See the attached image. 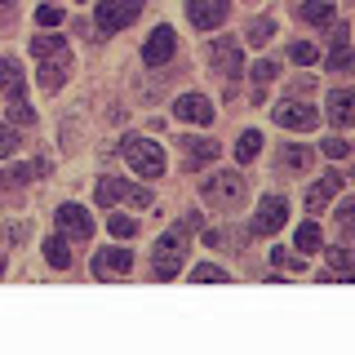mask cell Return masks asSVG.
<instances>
[{
    "mask_svg": "<svg viewBox=\"0 0 355 355\" xmlns=\"http://www.w3.org/2000/svg\"><path fill=\"white\" fill-rule=\"evenodd\" d=\"M36 22H40V27H58V22H62V9L58 5H40L36 9Z\"/></svg>",
    "mask_w": 355,
    "mask_h": 355,
    "instance_id": "obj_34",
    "label": "cell"
},
{
    "mask_svg": "<svg viewBox=\"0 0 355 355\" xmlns=\"http://www.w3.org/2000/svg\"><path fill=\"white\" fill-rule=\"evenodd\" d=\"M209 67H214L218 76H227V80L244 76V44L236 36H218L209 44Z\"/></svg>",
    "mask_w": 355,
    "mask_h": 355,
    "instance_id": "obj_6",
    "label": "cell"
},
{
    "mask_svg": "<svg viewBox=\"0 0 355 355\" xmlns=\"http://www.w3.org/2000/svg\"><path fill=\"white\" fill-rule=\"evenodd\" d=\"M258 151H262V133H258V129H244V133H240V142H236V160L249 164Z\"/></svg>",
    "mask_w": 355,
    "mask_h": 355,
    "instance_id": "obj_22",
    "label": "cell"
},
{
    "mask_svg": "<svg viewBox=\"0 0 355 355\" xmlns=\"http://www.w3.org/2000/svg\"><path fill=\"white\" fill-rule=\"evenodd\" d=\"M311 160H315V151H311L306 142H284V151H280V169L302 173V169H311Z\"/></svg>",
    "mask_w": 355,
    "mask_h": 355,
    "instance_id": "obj_17",
    "label": "cell"
},
{
    "mask_svg": "<svg viewBox=\"0 0 355 355\" xmlns=\"http://www.w3.org/2000/svg\"><path fill=\"white\" fill-rule=\"evenodd\" d=\"M14 151H18V129L0 125V155H14Z\"/></svg>",
    "mask_w": 355,
    "mask_h": 355,
    "instance_id": "obj_33",
    "label": "cell"
},
{
    "mask_svg": "<svg viewBox=\"0 0 355 355\" xmlns=\"http://www.w3.org/2000/svg\"><path fill=\"white\" fill-rule=\"evenodd\" d=\"M187 155H191V164H205V160H218V142L209 138H182Z\"/></svg>",
    "mask_w": 355,
    "mask_h": 355,
    "instance_id": "obj_21",
    "label": "cell"
},
{
    "mask_svg": "<svg viewBox=\"0 0 355 355\" xmlns=\"http://www.w3.org/2000/svg\"><path fill=\"white\" fill-rule=\"evenodd\" d=\"M0 182H5V173H0Z\"/></svg>",
    "mask_w": 355,
    "mask_h": 355,
    "instance_id": "obj_39",
    "label": "cell"
},
{
    "mask_svg": "<svg viewBox=\"0 0 355 355\" xmlns=\"http://www.w3.org/2000/svg\"><path fill=\"white\" fill-rule=\"evenodd\" d=\"M288 218V200L284 196H262L258 200V214H253V231L258 236H271V231H280Z\"/></svg>",
    "mask_w": 355,
    "mask_h": 355,
    "instance_id": "obj_8",
    "label": "cell"
},
{
    "mask_svg": "<svg viewBox=\"0 0 355 355\" xmlns=\"http://www.w3.org/2000/svg\"><path fill=\"white\" fill-rule=\"evenodd\" d=\"M9 125H22V129H27V125H36V111H31L27 107V98H14V103H9Z\"/></svg>",
    "mask_w": 355,
    "mask_h": 355,
    "instance_id": "obj_29",
    "label": "cell"
},
{
    "mask_svg": "<svg viewBox=\"0 0 355 355\" xmlns=\"http://www.w3.org/2000/svg\"><path fill=\"white\" fill-rule=\"evenodd\" d=\"M125 271H133V249H103L94 258L98 280H111V275H125Z\"/></svg>",
    "mask_w": 355,
    "mask_h": 355,
    "instance_id": "obj_14",
    "label": "cell"
},
{
    "mask_svg": "<svg viewBox=\"0 0 355 355\" xmlns=\"http://www.w3.org/2000/svg\"><path fill=\"white\" fill-rule=\"evenodd\" d=\"M351 107H355V89H333V94H329V120L338 129H347L351 120H355Z\"/></svg>",
    "mask_w": 355,
    "mask_h": 355,
    "instance_id": "obj_16",
    "label": "cell"
},
{
    "mask_svg": "<svg viewBox=\"0 0 355 355\" xmlns=\"http://www.w3.org/2000/svg\"><path fill=\"white\" fill-rule=\"evenodd\" d=\"M36 173H44V160H31V164H18V169H14V173H9V178H14V182H31V178H36Z\"/></svg>",
    "mask_w": 355,
    "mask_h": 355,
    "instance_id": "obj_35",
    "label": "cell"
},
{
    "mask_svg": "<svg viewBox=\"0 0 355 355\" xmlns=\"http://www.w3.org/2000/svg\"><path fill=\"white\" fill-rule=\"evenodd\" d=\"M187 266V231H164L160 240H155V253H151V271L155 280H173L178 271Z\"/></svg>",
    "mask_w": 355,
    "mask_h": 355,
    "instance_id": "obj_1",
    "label": "cell"
},
{
    "mask_svg": "<svg viewBox=\"0 0 355 355\" xmlns=\"http://www.w3.org/2000/svg\"><path fill=\"white\" fill-rule=\"evenodd\" d=\"M329 71H351V40H347V27L338 22V31H333V49H329Z\"/></svg>",
    "mask_w": 355,
    "mask_h": 355,
    "instance_id": "obj_18",
    "label": "cell"
},
{
    "mask_svg": "<svg viewBox=\"0 0 355 355\" xmlns=\"http://www.w3.org/2000/svg\"><path fill=\"white\" fill-rule=\"evenodd\" d=\"M9 9H14V0H0V14H9Z\"/></svg>",
    "mask_w": 355,
    "mask_h": 355,
    "instance_id": "obj_37",
    "label": "cell"
},
{
    "mask_svg": "<svg viewBox=\"0 0 355 355\" xmlns=\"http://www.w3.org/2000/svg\"><path fill=\"white\" fill-rule=\"evenodd\" d=\"M288 58H293L297 67H315L320 53H315V44H293V49H288Z\"/></svg>",
    "mask_w": 355,
    "mask_h": 355,
    "instance_id": "obj_32",
    "label": "cell"
},
{
    "mask_svg": "<svg viewBox=\"0 0 355 355\" xmlns=\"http://www.w3.org/2000/svg\"><path fill=\"white\" fill-rule=\"evenodd\" d=\"M173 116L178 120H191V125H214V103L205 94H182L173 103Z\"/></svg>",
    "mask_w": 355,
    "mask_h": 355,
    "instance_id": "obj_13",
    "label": "cell"
},
{
    "mask_svg": "<svg viewBox=\"0 0 355 355\" xmlns=\"http://www.w3.org/2000/svg\"><path fill=\"white\" fill-rule=\"evenodd\" d=\"M271 120L280 129H297V133H306V129H315L320 125V111L311 107V103H280V107H271Z\"/></svg>",
    "mask_w": 355,
    "mask_h": 355,
    "instance_id": "obj_7",
    "label": "cell"
},
{
    "mask_svg": "<svg viewBox=\"0 0 355 355\" xmlns=\"http://www.w3.org/2000/svg\"><path fill=\"white\" fill-rule=\"evenodd\" d=\"M271 36H275V22H271V18H253V22H244V40H240V44H253V49H262Z\"/></svg>",
    "mask_w": 355,
    "mask_h": 355,
    "instance_id": "obj_20",
    "label": "cell"
},
{
    "mask_svg": "<svg viewBox=\"0 0 355 355\" xmlns=\"http://www.w3.org/2000/svg\"><path fill=\"white\" fill-rule=\"evenodd\" d=\"M44 249V262L53 266V271H67V266H71V249H67V236H49L40 244Z\"/></svg>",
    "mask_w": 355,
    "mask_h": 355,
    "instance_id": "obj_19",
    "label": "cell"
},
{
    "mask_svg": "<svg viewBox=\"0 0 355 355\" xmlns=\"http://www.w3.org/2000/svg\"><path fill=\"white\" fill-rule=\"evenodd\" d=\"M142 14V0H98V31H107V36H116V31H125L133 18Z\"/></svg>",
    "mask_w": 355,
    "mask_h": 355,
    "instance_id": "obj_5",
    "label": "cell"
},
{
    "mask_svg": "<svg viewBox=\"0 0 355 355\" xmlns=\"http://www.w3.org/2000/svg\"><path fill=\"white\" fill-rule=\"evenodd\" d=\"M107 231H111V236H120V240H129L133 231H138V222L125 218V214H111V218H107Z\"/></svg>",
    "mask_w": 355,
    "mask_h": 355,
    "instance_id": "obj_31",
    "label": "cell"
},
{
    "mask_svg": "<svg viewBox=\"0 0 355 355\" xmlns=\"http://www.w3.org/2000/svg\"><path fill=\"white\" fill-rule=\"evenodd\" d=\"M125 160H129V169L133 173H142V178H160L164 173V151H160V142H151V138H125Z\"/></svg>",
    "mask_w": 355,
    "mask_h": 355,
    "instance_id": "obj_3",
    "label": "cell"
},
{
    "mask_svg": "<svg viewBox=\"0 0 355 355\" xmlns=\"http://www.w3.org/2000/svg\"><path fill=\"white\" fill-rule=\"evenodd\" d=\"M0 275H5V258H0Z\"/></svg>",
    "mask_w": 355,
    "mask_h": 355,
    "instance_id": "obj_38",
    "label": "cell"
},
{
    "mask_svg": "<svg viewBox=\"0 0 355 355\" xmlns=\"http://www.w3.org/2000/svg\"><path fill=\"white\" fill-rule=\"evenodd\" d=\"M227 14H231V0H187V18H191L200 31L222 27Z\"/></svg>",
    "mask_w": 355,
    "mask_h": 355,
    "instance_id": "obj_9",
    "label": "cell"
},
{
    "mask_svg": "<svg viewBox=\"0 0 355 355\" xmlns=\"http://www.w3.org/2000/svg\"><path fill=\"white\" fill-rule=\"evenodd\" d=\"M302 18L311 22V27H324V22H333V5H329V0H306Z\"/></svg>",
    "mask_w": 355,
    "mask_h": 355,
    "instance_id": "obj_23",
    "label": "cell"
},
{
    "mask_svg": "<svg viewBox=\"0 0 355 355\" xmlns=\"http://www.w3.org/2000/svg\"><path fill=\"white\" fill-rule=\"evenodd\" d=\"M320 147H324V155H329V160H347V155H351V142L342 138V133H333V138H324Z\"/></svg>",
    "mask_w": 355,
    "mask_h": 355,
    "instance_id": "obj_30",
    "label": "cell"
},
{
    "mask_svg": "<svg viewBox=\"0 0 355 355\" xmlns=\"http://www.w3.org/2000/svg\"><path fill=\"white\" fill-rule=\"evenodd\" d=\"M244 191H249V182H244L236 169H218L214 178H205V187H200V196H205L214 209H236L244 200Z\"/></svg>",
    "mask_w": 355,
    "mask_h": 355,
    "instance_id": "obj_2",
    "label": "cell"
},
{
    "mask_svg": "<svg viewBox=\"0 0 355 355\" xmlns=\"http://www.w3.org/2000/svg\"><path fill=\"white\" fill-rule=\"evenodd\" d=\"M94 200L103 209H111V205L147 209L151 205V191H147V187H138V182H125V178H103V182H98V191H94Z\"/></svg>",
    "mask_w": 355,
    "mask_h": 355,
    "instance_id": "obj_4",
    "label": "cell"
},
{
    "mask_svg": "<svg viewBox=\"0 0 355 355\" xmlns=\"http://www.w3.org/2000/svg\"><path fill=\"white\" fill-rule=\"evenodd\" d=\"M173 49H178L173 27H164V22H160V27L147 36V44H142V62H147V67H164V62L173 58Z\"/></svg>",
    "mask_w": 355,
    "mask_h": 355,
    "instance_id": "obj_10",
    "label": "cell"
},
{
    "mask_svg": "<svg viewBox=\"0 0 355 355\" xmlns=\"http://www.w3.org/2000/svg\"><path fill=\"white\" fill-rule=\"evenodd\" d=\"M293 244L302 253H315L320 249V222H302V227H297V236H293Z\"/></svg>",
    "mask_w": 355,
    "mask_h": 355,
    "instance_id": "obj_28",
    "label": "cell"
},
{
    "mask_svg": "<svg viewBox=\"0 0 355 355\" xmlns=\"http://www.w3.org/2000/svg\"><path fill=\"white\" fill-rule=\"evenodd\" d=\"M231 275L222 271V266H214V262H200L196 271H191V284H227Z\"/></svg>",
    "mask_w": 355,
    "mask_h": 355,
    "instance_id": "obj_27",
    "label": "cell"
},
{
    "mask_svg": "<svg viewBox=\"0 0 355 355\" xmlns=\"http://www.w3.org/2000/svg\"><path fill=\"white\" fill-rule=\"evenodd\" d=\"M58 231L71 236V240H89L94 236V218H89V209H80V205H62L58 209Z\"/></svg>",
    "mask_w": 355,
    "mask_h": 355,
    "instance_id": "obj_12",
    "label": "cell"
},
{
    "mask_svg": "<svg viewBox=\"0 0 355 355\" xmlns=\"http://www.w3.org/2000/svg\"><path fill=\"white\" fill-rule=\"evenodd\" d=\"M0 89H9V94H22V71H18V62L14 58H0Z\"/></svg>",
    "mask_w": 355,
    "mask_h": 355,
    "instance_id": "obj_24",
    "label": "cell"
},
{
    "mask_svg": "<svg viewBox=\"0 0 355 355\" xmlns=\"http://www.w3.org/2000/svg\"><path fill=\"white\" fill-rule=\"evenodd\" d=\"M249 71H253V80H262V85H266V80H271L275 71H280V67H275V62H253Z\"/></svg>",
    "mask_w": 355,
    "mask_h": 355,
    "instance_id": "obj_36",
    "label": "cell"
},
{
    "mask_svg": "<svg viewBox=\"0 0 355 355\" xmlns=\"http://www.w3.org/2000/svg\"><path fill=\"white\" fill-rule=\"evenodd\" d=\"M67 71H71V49H67V53H53V58H40L36 80H40L44 89H58V85L67 80Z\"/></svg>",
    "mask_w": 355,
    "mask_h": 355,
    "instance_id": "obj_15",
    "label": "cell"
},
{
    "mask_svg": "<svg viewBox=\"0 0 355 355\" xmlns=\"http://www.w3.org/2000/svg\"><path fill=\"white\" fill-rule=\"evenodd\" d=\"M31 53H36V58H53V53H67V40H62V36H31Z\"/></svg>",
    "mask_w": 355,
    "mask_h": 355,
    "instance_id": "obj_25",
    "label": "cell"
},
{
    "mask_svg": "<svg viewBox=\"0 0 355 355\" xmlns=\"http://www.w3.org/2000/svg\"><path fill=\"white\" fill-rule=\"evenodd\" d=\"M329 262H333V271H338V280L351 284V249H347V244H333V249H329Z\"/></svg>",
    "mask_w": 355,
    "mask_h": 355,
    "instance_id": "obj_26",
    "label": "cell"
},
{
    "mask_svg": "<svg viewBox=\"0 0 355 355\" xmlns=\"http://www.w3.org/2000/svg\"><path fill=\"white\" fill-rule=\"evenodd\" d=\"M342 187H347V173H342V169H324V173H320V182L306 191V209H311V214H320V209H324Z\"/></svg>",
    "mask_w": 355,
    "mask_h": 355,
    "instance_id": "obj_11",
    "label": "cell"
}]
</instances>
